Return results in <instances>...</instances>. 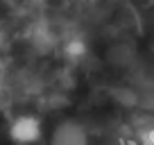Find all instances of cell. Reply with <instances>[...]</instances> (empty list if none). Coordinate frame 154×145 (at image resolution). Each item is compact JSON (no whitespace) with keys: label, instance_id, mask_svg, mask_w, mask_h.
<instances>
[{"label":"cell","instance_id":"1","mask_svg":"<svg viewBox=\"0 0 154 145\" xmlns=\"http://www.w3.org/2000/svg\"><path fill=\"white\" fill-rule=\"evenodd\" d=\"M7 136L16 145H34L43 136V122L34 113H20L7 127Z\"/></svg>","mask_w":154,"mask_h":145},{"label":"cell","instance_id":"4","mask_svg":"<svg viewBox=\"0 0 154 145\" xmlns=\"http://www.w3.org/2000/svg\"><path fill=\"white\" fill-rule=\"evenodd\" d=\"M138 143L140 145H154V125H147L138 131Z\"/></svg>","mask_w":154,"mask_h":145},{"label":"cell","instance_id":"3","mask_svg":"<svg viewBox=\"0 0 154 145\" xmlns=\"http://www.w3.org/2000/svg\"><path fill=\"white\" fill-rule=\"evenodd\" d=\"M84 54H86V43H84L82 39H72L66 43V57L70 59H82Z\"/></svg>","mask_w":154,"mask_h":145},{"label":"cell","instance_id":"2","mask_svg":"<svg viewBox=\"0 0 154 145\" xmlns=\"http://www.w3.org/2000/svg\"><path fill=\"white\" fill-rule=\"evenodd\" d=\"M52 145H88L86 129L77 122H61L52 134Z\"/></svg>","mask_w":154,"mask_h":145}]
</instances>
